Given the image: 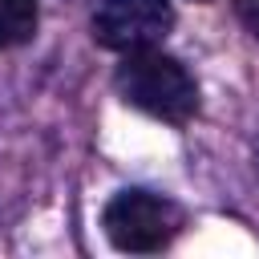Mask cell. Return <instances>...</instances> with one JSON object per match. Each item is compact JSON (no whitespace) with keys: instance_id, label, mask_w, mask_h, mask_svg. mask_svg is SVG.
Wrapping results in <instances>:
<instances>
[{"instance_id":"cell-5","label":"cell","mask_w":259,"mask_h":259,"mask_svg":"<svg viewBox=\"0 0 259 259\" xmlns=\"http://www.w3.org/2000/svg\"><path fill=\"white\" fill-rule=\"evenodd\" d=\"M235 4V16H239V24L259 40V0H231Z\"/></svg>"},{"instance_id":"cell-4","label":"cell","mask_w":259,"mask_h":259,"mask_svg":"<svg viewBox=\"0 0 259 259\" xmlns=\"http://www.w3.org/2000/svg\"><path fill=\"white\" fill-rule=\"evenodd\" d=\"M36 20H40L36 0H0V49H16L32 40Z\"/></svg>"},{"instance_id":"cell-1","label":"cell","mask_w":259,"mask_h":259,"mask_svg":"<svg viewBox=\"0 0 259 259\" xmlns=\"http://www.w3.org/2000/svg\"><path fill=\"white\" fill-rule=\"evenodd\" d=\"M113 85L121 93L125 105L166 121V125H186L194 113H198V81L194 73L162 53L158 45L154 49H138V53H121V65L113 73Z\"/></svg>"},{"instance_id":"cell-2","label":"cell","mask_w":259,"mask_h":259,"mask_svg":"<svg viewBox=\"0 0 259 259\" xmlns=\"http://www.w3.org/2000/svg\"><path fill=\"white\" fill-rule=\"evenodd\" d=\"M101 227H105V239H109L117 251L154 255V251H166V247L182 235L186 214H182V206H178L170 194L130 186V190H117V194L105 202Z\"/></svg>"},{"instance_id":"cell-3","label":"cell","mask_w":259,"mask_h":259,"mask_svg":"<svg viewBox=\"0 0 259 259\" xmlns=\"http://www.w3.org/2000/svg\"><path fill=\"white\" fill-rule=\"evenodd\" d=\"M174 28L170 0H101L93 12V36L109 53H138L166 40Z\"/></svg>"}]
</instances>
